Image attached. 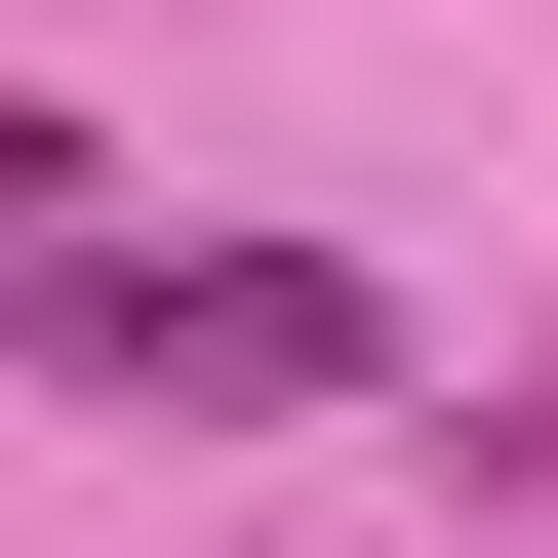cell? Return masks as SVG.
I'll list each match as a JSON object with an SVG mask.
<instances>
[{
    "label": "cell",
    "mask_w": 558,
    "mask_h": 558,
    "mask_svg": "<svg viewBox=\"0 0 558 558\" xmlns=\"http://www.w3.org/2000/svg\"><path fill=\"white\" fill-rule=\"evenodd\" d=\"M0 319H40V399H160V439H279V399H360V360H399V279H360V240H40Z\"/></svg>",
    "instance_id": "1"
},
{
    "label": "cell",
    "mask_w": 558,
    "mask_h": 558,
    "mask_svg": "<svg viewBox=\"0 0 558 558\" xmlns=\"http://www.w3.org/2000/svg\"><path fill=\"white\" fill-rule=\"evenodd\" d=\"M40 240H81V81H0V279H40Z\"/></svg>",
    "instance_id": "2"
}]
</instances>
